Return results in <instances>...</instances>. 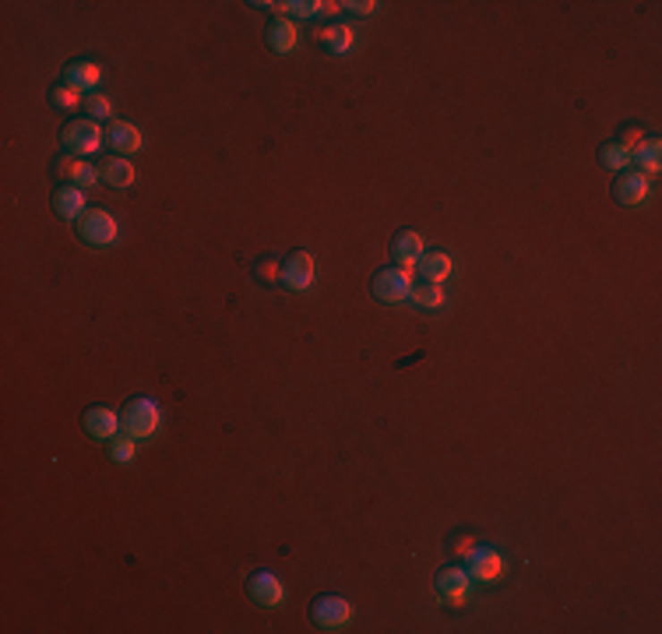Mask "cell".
<instances>
[{"mask_svg": "<svg viewBox=\"0 0 662 634\" xmlns=\"http://www.w3.org/2000/svg\"><path fill=\"white\" fill-rule=\"evenodd\" d=\"M159 423H163V409H159L156 399H149V395L131 399V402L123 405V412H120V427H123V434L134 437V441L152 437V434L159 430Z\"/></svg>", "mask_w": 662, "mask_h": 634, "instance_id": "1", "label": "cell"}, {"mask_svg": "<svg viewBox=\"0 0 662 634\" xmlns=\"http://www.w3.org/2000/svg\"><path fill=\"white\" fill-rule=\"evenodd\" d=\"M60 145L67 156H96L103 148V127L96 120H71L64 131H60Z\"/></svg>", "mask_w": 662, "mask_h": 634, "instance_id": "2", "label": "cell"}, {"mask_svg": "<svg viewBox=\"0 0 662 634\" xmlns=\"http://www.w3.org/2000/svg\"><path fill=\"white\" fill-rule=\"evenodd\" d=\"M78 236H81L89 247H113L116 236H120V223L113 219L106 208H89V212L78 219Z\"/></svg>", "mask_w": 662, "mask_h": 634, "instance_id": "3", "label": "cell"}, {"mask_svg": "<svg viewBox=\"0 0 662 634\" xmlns=\"http://www.w3.org/2000/svg\"><path fill=\"white\" fill-rule=\"evenodd\" d=\"M370 292H374V300H381V303H402V300H409V292H412V275H409V268H398V265L381 268V272L374 275V283H370Z\"/></svg>", "mask_w": 662, "mask_h": 634, "instance_id": "4", "label": "cell"}, {"mask_svg": "<svg viewBox=\"0 0 662 634\" xmlns=\"http://www.w3.org/2000/svg\"><path fill=\"white\" fill-rule=\"evenodd\" d=\"M310 617H314V624H318L321 631H342V628L349 624V617H352V606H349V599H342V596H318Z\"/></svg>", "mask_w": 662, "mask_h": 634, "instance_id": "5", "label": "cell"}, {"mask_svg": "<svg viewBox=\"0 0 662 634\" xmlns=\"http://www.w3.org/2000/svg\"><path fill=\"white\" fill-rule=\"evenodd\" d=\"M282 286L289 292H307L314 286V258L307 250H293L282 261Z\"/></svg>", "mask_w": 662, "mask_h": 634, "instance_id": "6", "label": "cell"}, {"mask_svg": "<svg viewBox=\"0 0 662 634\" xmlns=\"http://www.w3.org/2000/svg\"><path fill=\"white\" fill-rule=\"evenodd\" d=\"M504 571H507V561H504L496 550H490V546H476V550L469 554V578H472V581L490 585V581H500Z\"/></svg>", "mask_w": 662, "mask_h": 634, "instance_id": "7", "label": "cell"}, {"mask_svg": "<svg viewBox=\"0 0 662 634\" xmlns=\"http://www.w3.org/2000/svg\"><path fill=\"white\" fill-rule=\"evenodd\" d=\"M649 190H652L649 176L638 173V170H624V173L616 176V183H613V198H616L620 205H627V208H638V205H645Z\"/></svg>", "mask_w": 662, "mask_h": 634, "instance_id": "8", "label": "cell"}, {"mask_svg": "<svg viewBox=\"0 0 662 634\" xmlns=\"http://www.w3.org/2000/svg\"><path fill=\"white\" fill-rule=\"evenodd\" d=\"M247 596L258 606H282L285 603V585L272 571H254V575L247 578Z\"/></svg>", "mask_w": 662, "mask_h": 634, "instance_id": "9", "label": "cell"}, {"mask_svg": "<svg viewBox=\"0 0 662 634\" xmlns=\"http://www.w3.org/2000/svg\"><path fill=\"white\" fill-rule=\"evenodd\" d=\"M106 145H110L116 156H138L141 152V145H145V134L134 127V123H127V120H110V127H106Z\"/></svg>", "mask_w": 662, "mask_h": 634, "instance_id": "10", "label": "cell"}, {"mask_svg": "<svg viewBox=\"0 0 662 634\" xmlns=\"http://www.w3.org/2000/svg\"><path fill=\"white\" fill-rule=\"evenodd\" d=\"M99 81H103V67L96 60H71L64 67V85H71L78 92H92V89H99Z\"/></svg>", "mask_w": 662, "mask_h": 634, "instance_id": "11", "label": "cell"}, {"mask_svg": "<svg viewBox=\"0 0 662 634\" xmlns=\"http://www.w3.org/2000/svg\"><path fill=\"white\" fill-rule=\"evenodd\" d=\"M427 254L423 236L416 230H402L391 240V261H398V268H416V261Z\"/></svg>", "mask_w": 662, "mask_h": 634, "instance_id": "12", "label": "cell"}, {"mask_svg": "<svg viewBox=\"0 0 662 634\" xmlns=\"http://www.w3.org/2000/svg\"><path fill=\"white\" fill-rule=\"evenodd\" d=\"M85 430L96 437V441H113V437H120V412H113V409H106V405H92L89 412H85Z\"/></svg>", "mask_w": 662, "mask_h": 634, "instance_id": "13", "label": "cell"}, {"mask_svg": "<svg viewBox=\"0 0 662 634\" xmlns=\"http://www.w3.org/2000/svg\"><path fill=\"white\" fill-rule=\"evenodd\" d=\"M469 585H472V578H469L465 568H441V575H437V596H441L444 603L458 606V603H465Z\"/></svg>", "mask_w": 662, "mask_h": 634, "instance_id": "14", "label": "cell"}, {"mask_svg": "<svg viewBox=\"0 0 662 634\" xmlns=\"http://www.w3.org/2000/svg\"><path fill=\"white\" fill-rule=\"evenodd\" d=\"M54 170H56V176H64L67 183H74V187H81V190L92 187V183L99 180V170H96L92 163H85V159H78V156H67V152L56 159Z\"/></svg>", "mask_w": 662, "mask_h": 634, "instance_id": "15", "label": "cell"}, {"mask_svg": "<svg viewBox=\"0 0 662 634\" xmlns=\"http://www.w3.org/2000/svg\"><path fill=\"white\" fill-rule=\"evenodd\" d=\"M54 212L60 216V219H67V223H78V219L89 212L85 190H81V187H74V183L60 187V190L54 194Z\"/></svg>", "mask_w": 662, "mask_h": 634, "instance_id": "16", "label": "cell"}, {"mask_svg": "<svg viewBox=\"0 0 662 634\" xmlns=\"http://www.w3.org/2000/svg\"><path fill=\"white\" fill-rule=\"evenodd\" d=\"M631 163H638V173H645L649 180L659 176L662 170V145L659 138H645L634 152H631Z\"/></svg>", "mask_w": 662, "mask_h": 634, "instance_id": "17", "label": "cell"}, {"mask_svg": "<svg viewBox=\"0 0 662 634\" xmlns=\"http://www.w3.org/2000/svg\"><path fill=\"white\" fill-rule=\"evenodd\" d=\"M416 268H420V275H423V283H437L441 286L444 279L451 275V254H444V250H427L420 261H416Z\"/></svg>", "mask_w": 662, "mask_h": 634, "instance_id": "18", "label": "cell"}, {"mask_svg": "<svg viewBox=\"0 0 662 634\" xmlns=\"http://www.w3.org/2000/svg\"><path fill=\"white\" fill-rule=\"evenodd\" d=\"M99 173L106 176V183H110V187H116V190H127V187H134V180H138L134 163H131V159H123V156H113V159H106Z\"/></svg>", "mask_w": 662, "mask_h": 634, "instance_id": "19", "label": "cell"}, {"mask_svg": "<svg viewBox=\"0 0 662 634\" xmlns=\"http://www.w3.org/2000/svg\"><path fill=\"white\" fill-rule=\"evenodd\" d=\"M318 39H321V46H325L328 54L345 57V54L352 50V43H356V32H352L349 25H328L325 32H318Z\"/></svg>", "mask_w": 662, "mask_h": 634, "instance_id": "20", "label": "cell"}, {"mask_svg": "<svg viewBox=\"0 0 662 634\" xmlns=\"http://www.w3.org/2000/svg\"><path fill=\"white\" fill-rule=\"evenodd\" d=\"M265 39H268V46H272L276 54H289V50H296V25H293L289 18H276V21L268 25Z\"/></svg>", "mask_w": 662, "mask_h": 634, "instance_id": "21", "label": "cell"}, {"mask_svg": "<svg viewBox=\"0 0 662 634\" xmlns=\"http://www.w3.org/2000/svg\"><path fill=\"white\" fill-rule=\"evenodd\" d=\"M599 163H603V170H609V173H624L631 166V152L620 141H607L599 148Z\"/></svg>", "mask_w": 662, "mask_h": 634, "instance_id": "22", "label": "cell"}, {"mask_svg": "<svg viewBox=\"0 0 662 634\" xmlns=\"http://www.w3.org/2000/svg\"><path fill=\"white\" fill-rule=\"evenodd\" d=\"M409 300L423 310H437V307H444V289L437 283H420V286H412Z\"/></svg>", "mask_w": 662, "mask_h": 634, "instance_id": "23", "label": "cell"}, {"mask_svg": "<svg viewBox=\"0 0 662 634\" xmlns=\"http://www.w3.org/2000/svg\"><path fill=\"white\" fill-rule=\"evenodd\" d=\"M50 106L60 110V114H67V110L85 106V96L78 89H71V85H56V89H50Z\"/></svg>", "mask_w": 662, "mask_h": 634, "instance_id": "24", "label": "cell"}, {"mask_svg": "<svg viewBox=\"0 0 662 634\" xmlns=\"http://www.w3.org/2000/svg\"><path fill=\"white\" fill-rule=\"evenodd\" d=\"M254 279L265 283V286L282 283V261H278V258H258V261H254Z\"/></svg>", "mask_w": 662, "mask_h": 634, "instance_id": "25", "label": "cell"}, {"mask_svg": "<svg viewBox=\"0 0 662 634\" xmlns=\"http://www.w3.org/2000/svg\"><path fill=\"white\" fill-rule=\"evenodd\" d=\"M110 459L116 461V465H127V461L138 459V441L134 437H113L110 441Z\"/></svg>", "mask_w": 662, "mask_h": 634, "instance_id": "26", "label": "cell"}, {"mask_svg": "<svg viewBox=\"0 0 662 634\" xmlns=\"http://www.w3.org/2000/svg\"><path fill=\"white\" fill-rule=\"evenodd\" d=\"M85 114L89 120H113V103L106 96H85Z\"/></svg>", "mask_w": 662, "mask_h": 634, "instance_id": "27", "label": "cell"}, {"mask_svg": "<svg viewBox=\"0 0 662 634\" xmlns=\"http://www.w3.org/2000/svg\"><path fill=\"white\" fill-rule=\"evenodd\" d=\"M285 11L296 18H318V14H325V0H293V4H285Z\"/></svg>", "mask_w": 662, "mask_h": 634, "instance_id": "28", "label": "cell"}, {"mask_svg": "<svg viewBox=\"0 0 662 634\" xmlns=\"http://www.w3.org/2000/svg\"><path fill=\"white\" fill-rule=\"evenodd\" d=\"M342 11L367 18V14H374V11H378V0H349V4H342Z\"/></svg>", "mask_w": 662, "mask_h": 634, "instance_id": "29", "label": "cell"}, {"mask_svg": "<svg viewBox=\"0 0 662 634\" xmlns=\"http://www.w3.org/2000/svg\"><path fill=\"white\" fill-rule=\"evenodd\" d=\"M641 141H645V134H641V127H627V131H624V138H620V145H624L627 152H634V148H638Z\"/></svg>", "mask_w": 662, "mask_h": 634, "instance_id": "30", "label": "cell"}, {"mask_svg": "<svg viewBox=\"0 0 662 634\" xmlns=\"http://www.w3.org/2000/svg\"><path fill=\"white\" fill-rule=\"evenodd\" d=\"M472 550H476V539H472V536H458V539H454V554H458V557H469Z\"/></svg>", "mask_w": 662, "mask_h": 634, "instance_id": "31", "label": "cell"}]
</instances>
